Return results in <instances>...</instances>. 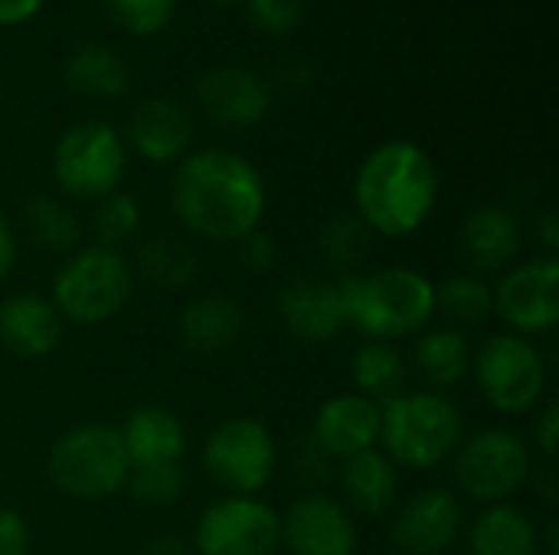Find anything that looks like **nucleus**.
Wrapping results in <instances>:
<instances>
[{
    "mask_svg": "<svg viewBox=\"0 0 559 555\" xmlns=\"http://www.w3.org/2000/svg\"><path fill=\"white\" fill-rule=\"evenodd\" d=\"M170 209L177 222L206 242L236 245L262 229L269 190L252 160L236 150H190L170 177Z\"/></svg>",
    "mask_w": 559,
    "mask_h": 555,
    "instance_id": "f257e3e1",
    "label": "nucleus"
},
{
    "mask_svg": "<svg viewBox=\"0 0 559 555\" xmlns=\"http://www.w3.org/2000/svg\"><path fill=\"white\" fill-rule=\"evenodd\" d=\"M439 203L436 160L413 141H383L354 177V213L380 239L419 232Z\"/></svg>",
    "mask_w": 559,
    "mask_h": 555,
    "instance_id": "f03ea898",
    "label": "nucleus"
},
{
    "mask_svg": "<svg viewBox=\"0 0 559 555\" xmlns=\"http://www.w3.org/2000/svg\"><path fill=\"white\" fill-rule=\"evenodd\" d=\"M337 281L347 327L367 340L396 343L419 337L436 321V281L413 265H383Z\"/></svg>",
    "mask_w": 559,
    "mask_h": 555,
    "instance_id": "7ed1b4c3",
    "label": "nucleus"
},
{
    "mask_svg": "<svg viewBox=\"0 0 559 555\" xmlns=\"http://www.w3.org/2000/svg\"><path fill=\"white\" fill-rule=\"evenodd\" d=\"M465 438V415L445 393L416 389L380 402V451L406 471L452 461Z\"/></svg>",
    "mask_w": 559,
    "mask_h": 555,
    "instance_id": "20e7f679",
    "label": "nucleus"
},
{
    "mask_svg": "<svg viewBox=\"0 0 559 555\" xmlns=\"http://www.w3.org/2000/svg\"><path fill=\"white\" fill-rule=\"evenodd\" d=\"M46 478L56 494L82 504H102L124 491L131 458L115 425L82 422L66 429L46 451Z\"/></svg>",
    "mask_w": 559,
    "mask_h": 555,
    "instance_id": "39448f33",
    "label": "nucleus"
},
{
    "mask_svg": "<svg viewBox=\"0 0 559 555\" xmlns=\"http://www.w3.org/2000/svg\"><path fill=\"white\" fill-rule=\"evenodd\" d=\"M134 272L121 249L88 245L75 249L52 275V294L59 317L75 327H102L115 321L134 294Z\"/></svg>",
    "mask_w": 559,
    "mask_h": 555,
    "instance_id": "423d86ee",
    "label": "nucleus"
},
{
    "mask_svg": "<svg viewBox=\"0 0 559 555\" xmlns=\"http://www.w3.org/2000/svg\"><path fill=\"white\" fill-rule=\"evenodd\" d=\"M531 445L501 425L465 435L452 455V481L455 494L468 497L481 507L511 504L534 474Z\"/></svg>",
    "mask_w": 559,
    "mask_h": 555,
    "instance_id": "0eeeda50",
    "label": "nucleus"
},
{
    "mask_svg": "<svg viewBox=\"0 0 559 555\" xmlns=\"http://www.w3.org/2000/svg\"><path fill=\"white\" fill-rule=\"evenodd\" d=\"M472 376L501 415H531L547 399V360L531 337L508 330L488 337L472 357Z\"/></svg>",
    "mask_w": 559,
    "mask_h": 555,
    "instance_id": "6e6552de",
    "label": "nucleus"
},
{
    "mask_svg": "<svg viewBox=\"0 0 559 555\" xmlns=\"http://www.w3.org/2000/svg\"><path fill=\"white\" fill-rule=\"evenodd\" d=\"M52 180L75 200H102L115 193L128 170V144L105 121H82L62 131L49 160Z\"/></svg>",
    "mask_w": 559,
    "mask_h": 555,
    "instance_id": "1a4fd4ad",
    "label": "nucleus"
},
{
    "mask_svg": "<svg viewBox=\"0 0 559 555\" xmlns=\"http://www.w3.org/2000/svg\"><path fill=\"white\" fill-rule=\"evenodd\" d=\"M278 448L265 422L252 415L223 419L203 442V471L236 497H259L275 478Z\"/></svg>",
    "mask_w": 559,
    "mask_h": 555,
    "instance_id": "9d476101",
    "label": "nucleus"
},
{
    "mask_svg": "<svg viewBox=\"0 0 559 555\" xmlns=\"http://www.w3.org/2000/svg\"><path fill=\"white\" fill-rule=\"evenodd\" d=\"M190 546L197 555H275L282 517L262 497L226 494L200 514Z\"/></svg>",
    "mask_w": 559,
    "mask_h": 555,
    "instance_id": "9b49d317",
    "label": "nucleus"
},
{
    "mask_svg": "<svg viewBox=\"0 0 559 555\" xmlns=\"http://www.w3.org/2000/svg\"><path fill=\"white\" fill-rule=\"evenodd\" d=\"M495 317L518 337H540L559 324V258L537 255L504 268L495 285Z\"/></svg>",
    "mask_w": 559,
    "mask_h": 555,
    "instance_id": "f8f14e48",
    "label": "nucleus"
},
{
    "mask_svg": "<svg viewBox=\"0 0 559 555\" xmlns=\"http://www.w3.org/2000/svg\"><path fill=\"white\" fill-rule=\"evenodd\" d=\"M282 517V546L292 555H357L354 514L324 491H305Z\"/></svg>",
    "mask_w": 559,
    "mask_h": 555,
    "instance_id": "ddd939ff",
    "label": "nucleus"
},
{
    "mask_svg": "<svg viewBox=\"0 0 559 555\" xmlns=\"http://www.w3.org/2000/svg\"><path fill=\"white\" fill-rule=\"evenodd\" d=\"M465 533V507L455 491L429 487L396 507L390 543L400 555H445Z\"/></svg>",
    "mask_w": 559,
    "mask_h": 555,
    "instance_id": "4468645a",
    "label": "nucleus"
},
{
    "mask_svg": "<svg viewBox=\"0 0 559 555\" xmlns=\"http://www.w3.org/2000/svg\"><path fill=\"white\" fill-rule=\"evenodd\" d=\"M200 111L226 131H249L272 111V85L246 65H216L197 79Z\"/></svg>",
    "mask_w": 559,
    "mask_h": 555,
    "instance_id": "2eb2a0df",
    "label": "nucleus"
},
{
    "mask_svg": "<svg viewBox=\"0 0 559 555\" xmlns=\"http://www.w3.org/2000/svg\"><path fill=\"white\" fill-rule=\"evenodd\" d=\"M275 307L285 330L305 343H328L347 330V311L337 278H321V275L292 278L278 288Z\"/></svg>",
    "mask_w": 559,
    "mask_h": 555,
    "instance_id": "dca6fc26",
    "label": "nucleus"
},
{
    "mask_svg": "<svg viewBox=\"0 0 559 555\" xmlns=\"http://www.w3.org/2000/svg\"><path fill=\"white\" fill-rule=\"evenodd\" d=\"M308 438L331 458L347 461L380 445V402L360 393H341L318 406Z\"/></svg>",
    "mask_w": 559,
    "mask_h": 555,
    "instance_id": "f3484780",
    "label": "nucleus"
},
{
    "mask_svg": "<svg viewBox=\"0 0 559 555\" xmlns=\"http://www.w3.org/2000/svg\"><path fill=\"white\" fill-rule=\"evenodd\" d=\"M121 137L128 150L154 167L180 164L193 147V114L174 98H144L128 114Z\"/></svg>",
    "mask_w": 559,
    "mask_h": 555,
    "instance_id": "a211bd4d",
    "label": "nucleus"
},
{
    "mask_svg": "<svg viewBox=\"0 0 559 555\" xmlns=\"http://www.w3.org/2000/svg\"><path fill=\"white\" fill-rule=\"evenodd\" d=\"M521 245H524V226L501 203L475 206L462 219L459 249L475 275H495L511 268L521 255Z\"/></svg>",
    "mask_w": 559,
    "mask_h": 555,
    "instance_id": "6ab92c4d",
    "label": "nucleus"
},
{
    "mask_svg": "<svg viewBox=\"0 0 559 555\" xmlns=\"http://www.w3.org/2000/svg\"><path fill=\"white\" fill-rule=\"evenodd\" d=\"M66 321L43 294L20 291L0 301V347L20 360H43L62 340Z\"/></svg>",
    "mask_w": 559,
    "mask_h": 555,
    "instance_id": "aec40b11",
    "label": "nucleus"
},
{
    "mask_svg": "<svg viewBox=\"0 0 559 555\" xmlns=\"http://www.w3.org/2000/svg\"><path fill=\"white\" fill-rule=\"evenodd\" d=\"M180 343L190 353L200 357H216L233 350L242 334H246V311L239 307L236 298L223 291H206L197 294L183 304L180 321H177Z\"/></svg>",
    "mask_w": 559,
    "mask_h": 555,
    "instance_id": "412c9836",
    "label": "nucleus"
},
{
    "mask_svg": "<svg viewBox=\"0 0 559 555\" xmlns=\"http://www.w3.org/2000/svg\"><path fill=\"white\" fill-rule=\"evenodd\" d=\"M341 504L360 517H383L400 500V468L380 451H360L337 464Z\"/></svg>",
    "mask_w": 559,
    "mask_h": 555,
    "instance_id": "4be33fe9",
    "label": "nucleus"
},
{
    "mask_svg": "<svg viewBox=\"0 0 559 555\" xmlns=\"http://www.w3.org/2000/svg\"><path fill=\"white\" fill-rule=\"evenodd\" d=\"M118 435L124 442L131 468L180 464V458L187 455V425L177 412L164 406H141L128 412L118 425Z\"/></svg>",
    "mask_w": 559,
    "mask_h": 555,
    "instance_id": "5701e85b",
    "label": "nucleus"
},
{
    "mask_svg": "<svg viewBox=\"0 0 559 555\" xmlns=\"http://www.w3.org/2000/svg\"><path fill=\"white\" fill-rule=\"evenodd\" d=\"M468 555H540V527L514 504H491L465 527Z\"/></svg>",
    "mask_w": 559,
    "mask_h": 555,
    "instance_id": "b1692460",
    "label": "nucleus"
},
{
    "mask_svg": "<svg viewBox=\"0 0 559 555\" xmlns=\"http://www.w3.org/2000/svg\"><path fill=\"white\" fill-rule=\"evenodd\" d=\"M468 334L455 327H426L413 347V370L432 393H449L472 376Z\"/></svg>",
    "mask_w": 559,
    "mask_h": 555,
    "instance_id": "393cba45",
    "label": "nucleus"
},
{
    "mask_svg": "<svg viewBox=\"0 0 559 555\" xmlns=\"http://www.w3.org/2000/svg\"><path fill=\"white\" fill-rule=\"evenodd\" d=\"M131 272L144 285L174 294V291H187L197 281L200 258H197L193 245H187L183 239L157 232V236H147L144 242H138Z\"/></svg>",
    "mask_w": 559,
    "mask_h": 555,
    "instance_id": "a878e982",
    "label": "nucleus"
},
{
    "mask_svg": "<svg viewBox=\"0 0 559 555\" xmlns=\"http://www.w3.org/2000/svg\"><path fill=\"white\" fill-rule=\"evenodd\" d=\"M62 82L69 92L95 101H111L121 98L131 85V69L128 62L108 49V46H79L66 65H62Z\"/></svg>",
    "mask_w": 559,
    "mask_h": 555,
    "instance_id": "bb28decb",
    "label": "nucleus"
},
{
    "mask_svg": "<svg viewBox=\"0 0 559 555\" xmlns=\"http://www.w3.org/2000/svg\"><path fill=\"white\" fill-rule=\"evenodd\" d=\"M350 379H354V393H360L373 402H386V399L406 393L409 363L396 343L367 340L350 357Z\"/></svg>",
    "mask_w": 559,
    "mask_h": 555,
    "instance_id": "cd10ccee",
    "label": "nucleus"
},
{
    "mask_svg": "<svg viewBox=\"0 0 559 555\" xmlns=\"http://www.w3.org/2000/svg\"><path fill=\"white\" fill-rule=\"evenodd\" d=\"M314 245H318V258H321L337 278H347V275L364 272V265H367L370 255H373L377 236H373V229H370L357 213H341V216H331V219L318 229Z\"/></svg>",
    "mask_w": 559,
    "mask_h": 555,
    "instance_id": "c85d7f7f",
    "label": "nucleus"
},
{
    "mask_svg": "<svg viewBox=\"0 0 559 555\" xmlns=\"http://www.w3.org/2000/svg\"><path fill=\"white\" fill-rule=\"evenodd\" d=\"M436 317L462 334L481 327L488 317H495V285L475 272L449 275L436 285Z\"/></svg>",
    "mask_w": 559,
    "mask_h": 555,
    "instance_id": "c756f323",
    "label": "nucleus"
},
{
    "mask_svg": "<svg viewBox=\"0 0 559 555\" xmlns=\"http://www.w3.org/2000/svg\"><path fill=\"white\" fill-rule=\"evenodd\" d=\"M23 226L33 245L52 255H69L82 242V219L56 196H29L23 203Z\"/></svg>",
    "mask_w": 559,
    "mask_h": 555,
    "instance_id": "7c9ffc66",
    "label": "nucleus"
},
{
    "mask_svg": "<svg viewBox=\"0 0 559 555\" xmlns=\"http://www.w3.org/2000/svg\"><path fill=\"white\" fill-rule=\"evenodd\" d=\"M141 229V203L124 193L115 190L102 200H95V213H92V232H95V245L105 249H121L124 242H131Z\"/></svg>",
    "mask_w": 559,
    "mask_h": 555,
    "instance_id": "2f4dec72",
    "label": "nucleus"
},
{
    "mask_svg": "<svg viewBox=\"0 0 559 555\" xmlns=\"http://www.w3.org/2000/svg\"><path fill=\"white\" fill-rule=\"evenodd\" d=\"M134 504L147 510H167L177 507L187 494V474L180 464H147V468H131V478L124 484Z\"/></svg>",
    "mask_w": 559,
    "mask_h": 555,
    "instance_id": "473e14b6",
    "label": "nucleus"
},
{
    "mask_svg": "<svg viewBox=\"0 0 559 555\" xmlns=\"http://www.w3.org/2000/svg\"><path fill=\"white\" fill-rule=\"evenodd\" d=\"M111 20L134 33V36H154L170 26L177 0H105Z\"/></svg>",
    "mask_w": 559,
    "mask_h": 555,
    "instance_id": "72a5a7b5",
    "label": "nucleus"
},
{
    "mask_svg": "<svg viewBox=\"0 0 559 555\" xmlns=\"http://www.w3.org/2000/svg\"><path fill=\"white\" fill-rule=\"evenodd\" d=\"M246 16L255 29L269 36H285L305 20V0H242Z\"/></svg>",
    "mask_w": 559,
    "mask_h": 555,
    "instance_id": "f704fd0d",
    "label": "nucleus"
},
{
    "mask_svg": "<svg viewBox=\"0 0 559 555\" xmlns=\"http://www.w3.org/2000/svg\"><path fill=\"white\" fill-rule=\"evenodd\" d=\"M337 461H331L308 435L301 438V445H295V458H292V468H295V478L308 487V491H321V484L337 474L334 468Z\"/></svg>",
    "mask_w": 559,
    "mask_h": 555,
    "instance_id": "c9c22d12",
    "label": "nucleus"
},
{
    "mask_svg": "<svg viewBox=\"0 0 559 555\" xmlns=\"http://www.w3.org/2000/svg\"><path fill=\"white\" fill-rule=\"evenodd\" d=\"M236 258H239L242 272L269 275L275 268V262H278V245H275V239L269 232L255 229V232H249V236H242L236 242Z\"/></svg>",
    "mask_w": 559,
    "mask_h": 555,
    "instance_id": "e433bc0d",
    "label": "nucleus"
},
{
    "mask_svg": "<svg viewBox=\"0 0 559 555\" xmlns=\"http://www.w3.org/2000/svg\"><path fill=\"white\" fill-rule=\"evenodd\" d=\"M544 461H557L559 451V406L554 399H544L534 412V448Z\"/></svg>",
    "mask_w": 559,
    "mask_h": 555,
    "instance_id": "4c0bfd02",
    "label": "nucleus"
},
{
    "mask_svg": "<svg viewBox=\"0 0 559 555\" xmlns=\"http://www.w3.org/2000/svg\"><path fill=\"white\" fill-rule=\"evenodd\" d=\"M29 553V523L20 510L0 504V555Z\"/></svg>",
    "mask_w": 559,
    "mask_h": 555,
    "instance_id": "58836bf2",
    "label": "nucleus"
},
{
    "mask_svg": "<svg viewBox=\"0 0 559 555\" xmlns=\"http://www.w3.org/2000/svg\"><path fill=\"white\" fill-rule=\"evenodd\" d=\"M311 82H314V69H311L308 62H301V59H292V62L278 65V72H275V85H278L282 92H288V95L305 92Z\"/></svg>",
    "mask_w": 559,
    "mask_h": 555,
    "instance_id": "ea45409f",
    "label": "nucleus"
},
{
    "mask_svg": "<svg viewBox=\"0 0 559 555\" xmlns=\"http://www.w3.org/2000/svg\"><path fill=\"white\" fill-rule=\"evenodd\" d=\"M527 487H534V494L544 500V504H559V474H557V464L554 461H547L544 468H534V474H531V481H527Z\"/></svg>",
    "mask_w": 559,
    "mask_h": 555,
    "instance_id": "a19ab883",
    "label": "nucleus"
},
{
    "mask_svg": "<svg viewBox=\"0 0 559 555\" xmlns=\"http://www.w3.org/2000/svg\"><path fill=\"white\" fill-rule=\"evenodd\" d=\"M138 555H197L193 553V546H190V540H183V536H177V533H157V536H151Z\"/></svg>",
    "mask_w": 559,
    "mask_h": 555,
    "instance_id": "79ce46f5",
    "label": "nucleus"
},
{
    "mask_svg": "<svg viewBox=\"0 0 559 555\" xmlns=\"http://www.w3.org/2000/svg\"><path fill=\"white\" fill-rule=\"evenodd\" d=\"M43 0H0V26H20L29 23L39 13Z\"/></svg>",
    "mask_w": 559,
    "mask_h": 555,
    "instance_id": "37998d69",
    "label": "nucleus"
},
{
    "mask_svg": "<svg viewBox=\"0 0 559 555\" xmlns=\"http://www.w3.org/2000/svg\"><path fill=\"white\" fill-rule=\"evenodd\" d=\"M13 268H16V236L10 222L0 216V285L13 275Z\"/></svg>",
    "mask_w": 559,
    "mask_h": 555,
    "instance_id": "c03bdc74",
    "label": "nucleus"
},
{
    "mask_svg": "<svg viewBox=\"0 0 559 555\" xmlns=\"http://www.w3.org/2000/svg\"><path fill=\"white\" fill-rule=\"evenodd\" d=\"M534 232H537V239L544 242L547 255H557V249H559V222H557V216H554L550 209L537 216V222H534Z\"/></svg>",
    "mask_w": 559,
    "mask_h": 555,
    "instance_id": "a18cd8bd",
    "label": "nucleus"
},
{
    "mask_svg": "<svg viewBox=\"0 0 559 555\" xmlns=\"http://www.w3.org/2000/svg\"><path fill=\"white\" fill-rule=\"evenodd\" d=\"M540 553L559 555V523L557 520L544 523V530H540Z\"/></svg>",
    "mask_w": 559,
    "mask_h": 555,
    "instance_id": "49530a36",
    "label": "nucleus"
},
{
    "mask_svg": "<svg viewBox=\"0 0 559 555\" xmlns=\"http://www.w3.org/2000/svg\"><path fill=\"white\" fill-rule=\"evenodd\" d=\"M213 3H223V7H229V3H242V0H213Z\"/></svg>",
    "mask_w": 559,
    "mask_h": 555,
    "instance_id": "de8ad7c7",
    "label": "nucleus"
}]
</instances>
